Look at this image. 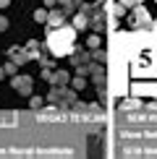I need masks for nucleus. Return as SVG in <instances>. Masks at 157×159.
Returning a JSON list of instances; mask_svg holds the SVG:
<instances>
[{
    "label": "nucleus",
    "instance_id": "nucleus-15",
    "mask_svg": "<svg viewBox=\"0 0 157 159\" xmlns=\"http://www.w3.org/2000/svg\"><path fill=\"white\" fill-rule=\"evenodd\" d=\"M5 29H8V18L0 16V31H5Z\"/></svg>",
    "mask_w": 157,
    "mask_h": 159
},
{
    "label": "nucleus",
    "instance_id": "nucleus-7",
    "mask_svg": "<svg viewBox=\"0 0 157 159\" xmlns=\"http://www.w3.org/2000/svg\"><path fill=\"white\" fill-rule=\"evenodd\" d=\"M52 86H65L68 84V73H65V70H58V73H52Z\"/></svg>",
    "mask_w": 157,
    "mask_h": 159
},
{
    "label": "nucleus",
    "instance_id": "nucleus-19",
    "mask_svg": "<svg viewBox=\"0 0 157 159\" xmlns=\"http://www.w3.org/2000/svg\"><path fill=\"white\" fill-rule=\"evenodd\" d=\"M155 3H157V0H155Z\"/></svg>",
    "mask_w": 157,
    "mask_h": 159
},
{
    "label": "nucleus",
    "instance_id": "nucleus-17",
    "mask_svg": "<svg viewBox=\"0 0 157 159\" xmlns=\"http://www.w3.org/2000/svg\"><path fill=\"white\" fill-rule=\"evenodd\" d=\"M45 5H47V8H52V5H55V0H45Z\"/></svg>",
    "mask_w": 157,
    "mask_h": 159
},
{
    "label": "nucleus",
    "instance_id": "nucleus-13",
    "mask_svg": "<svg viewBox=\"0 0 157 159\" xmlns=\"http://www.w3.org/2000/svg\"><path fill=\"white\" fill-rule=\"evenodd\" d=\"M16 68H18V63H13V60H11V63H5V73H11V76H13V73H16Z\"/></svg>",
    "mask_w": 157,
    "mask_h": 159
},
{
    "label": "nucleus",
    "instance_id": "nucleus-3",
    "mask_svg": "<svg viewBox=\"0 0 157 159\" xmlns=\"http://www.w3.org/2000/svg\"><path fill=\"white\" fill-rule=\"evenodd\" d=\"M13 89H16L18 94L29 97L31 94V78L29 76H16V78H13Z\"/></svg>",
    "mask_w": 157,
    "mask_h": 159
},
{
    "label": "nucleus",
    "instance_id": "nucleus-14",
    "mask_svg": "<svg viewBox=\"0 0 157 159\" xmlns=\"http://www.w3.org/2000/svg\"><path fill=\"white\" fill-rule=\"evenodd\" d=\"M118 3H123L126 8H136V5H139V0H118Z\"/></svg>",
    "mask_w": 157,
    "mask_h": 159
},
{
    "label": "nucleus",
    "instance_id": "nucleus-10",
    "mask_svg": "<svg viewBox=\"0 0 157 159\" xmlns=\"http://www.w3.org/2000/svg\"><path fill=\"white\" fill-rule=\"evenodd\" d=\"M71 84H74V89H84V86H87V78H84V76H76Z\"/></svg>",
    "mask_w": 157,
    "mask_h": 159
},
{
    "label": "nucleus",
    "instance_id": "nucleus-1",
    "mask_svg": "<svg viewBox=\"0 0 157 159\" xmlns=\"http://www.w3.org/2000/svg\"><path fill=\"white\" fill-rule=\"evenodd\" d=\"M74 34L76 29L74 26H60V29H52L47 34V47L52 55L63 57V55H71V52H76V44H74Z\"/></svg>",
    "mask_w": 157,
    "mask_h": 159
},
{
    "label": "nucleus",
    "instance_id": "nucleus-16",
    "mask_svg": "<svg viewBox=\"0 0 157 159\" xmlns=\"http://www.w3.org/2000/svg\"><path fill=\"white\" fill-rule=\"evenodd\" d=\"M11 5V0H0V8H8Z\"/></svg>",
    "mask_w": 157,
    "mask_h": 159
},
{
    "label": "nucleus",
    "instance_id": "nucleus-4",
    "mask_svg": "<svg viewBox=\"0 0 157 159\" xmlns=\"http://www.w3.org/2000/svg\"><path fill=\"white\" fill-rule=\"evenodd\" d=\"M65 16H68L65 11H52V13H50V18H47V24L52 26V29H60V26L65 24Z\"/></svg>",
    "mask_w": 157,
    "mask_h": 159
},
{
    "label": "nucleus",
    "instance_id": "nucleus-6",
    "mask_svg": "<svg viewBox=\"0 0 157 159\" xmlns=\"http://www.w3.org/2000/svg\"><path fill=\"white\" fill-rule=\"evenodd\" d=\"M87 26H89L87 13H84V11H78L76 16H74V29H87Z\"/></svg>",
    "mask_w": 157,
    "mask_h": 159
},
{
    "label": "nucleus",
    "instance_id": "nucleus-9",
    "mask_svg": "<svg viewBox=\"0 0 157 159\" xmlns=\"http://www.w3.org/2000/svg\"><path fill=\"white\" fill-rule=\"evenodd\" d=\"M92 26H94V31H102V29H105V21H102V16H94V18H92Z\"/></svg>",
    "mask_w": 157,
    "mask_h": 159
},
{
    "label": "nucleus",
    "instance_id": "nucleus-11",
    "mask_svg": "<svg viewBox=\"0 0 157 159\" xmlns=\"http://www.w3.org/2000/svg\"><path fill=\"white\" fill-rule=\"evenodd\" d=\"M87 44H89L92 50H97V47H100V44H102V39H100V37L94 34V37H89V42H87Z\"/></svg>",
    "mask_w": 157,
    "mask_h": 159
},
{
    "label": "nucleus",
    "instance_id": "nucleus-12",
    "mask_svg": "<svg viewBox=\"0 0 157 159\" xmlns=\"http://www.w3.org/2000/svg\"><path fill=\"white\" fill-rule=\"evenodd\" d=\"M29 104H31V110H39V107L45 104V99H42V97H31V102H29Z\"/></svg>",
    "mask_w": 157,
    "mask_h": 159
},
{
    "label": "nucleus",
    "instance_id": "nucleus-18",
    "mask_svg": "<svg viewBox=\"0 0 157 159\" xmlns=\"http://www.w3.org/2000/svg\"><path fill=\"white\" fill-rule=\"evenodd\" d=\"M3 76H5V68H0V78H3Z\"/></svg>",
    "mask_w": 157,
    "mask_h": 159
},
{
    "label": "nucleus",
    "instance_id": "nucleus-5",
    "mask_svg": "<svg viewBox=\"0 0 157 159\" xmlns=\"http://www.w3.org/2000/svg\"><path fill=\"white\" fill-rule=\"evenodd\" d=\"M8 55L13 57V63H18V65H24L26 60H29V52H26V50H18V47H11Z\"/></svg>",
    "mask_w": 157,
    "mask_h": 159
},
{
    "label": "nucleus",
    "instance_id": "nucleus-2",
    "mask_svg": "<svg viewBox=\"0 0 157 159\" xmlns=\"http://www.w3.org/2000/svg\"><path fill=\"white\" fill-rule=\"evenodd\" d=\"M149 24H152V16H149V11L144 8V5H136L134 13H131V26H134V29H147Z\"/></svg>",
    "mask_w": 157,
    "mask_h": 159
},
{
    "label": "nucleus",
    "instance_id": "nucleus-8",
    "mask_svg": "<svg viewBox=\"0 0 157 159\" xmlns=\"http://www.w3.org/2000/svg\"><path fill=\"white\" fill-rule=\"evenodd\" d=\"M47 18H50V13L45 11V8H37V11H34V21H37V24H47Z\"/></svg>",
    "mask_w": 157,
    "mask_h": 159
}]
</instances>
